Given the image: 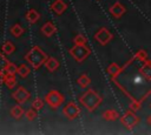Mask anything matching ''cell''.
Returning <instances> with one entry per match:
<instances>
[{"mask_svg": "<svg viewBox=\"0 0 151 135\" xmlns=\"http://www.w3.org/2000/svg\"><path fill=\"white\" fill-rule=\"evenodd\" d=\"M64 115L68 119V120H73L76 117H78V115L80 114V108L74 103V102H68L64 109H63Z\"/></svg>", "mask_w": 151, "mask_h": 135, "instance_id": "52a82bcc", "label": "cell"}, {"mask_svg": "<svg viewBox=\"0 0 151 135\" xmlns=\"http://www.w3.org/2000/svg\"><path fill=\"white\" fill-rule=\"evenodd\" d=\"M147 122H149V124L151 126V115H150V116L147 117Z\"/></svg>", "mask_w": 151, "mask_h": 135, "instance_id": "f546056e", "label": "cell"}, {"mask_svg": "<svg viewBox=\"0 0 151 135\" xmlns=\"http://www.w3.org/2000/svg\"><path fill=\"white\" fill-rule=\"evenodd\" d=\"M5 70H6V73L9 74V75H14L15 73H18V67H17L14 63H12V62H7Z\"/></svg>", "mask_w": 151, "mask_h": 135, "instance_id": "cb8c5ba5", "label": "cell"}, {"mask_svg": "<svg viewBox=\"0 0 151 135\" xmlns=\"http://www.w3.org/2000/svg\"><path fill=\"white\" fill-rule=\"evenodd\" d=\"M150 106H151V104H150Z\"/></svg>", "mask_w": 151, "mask_h": 135, "instance_id": "4dcf8cb0", "label": "cell"}, {"mask_svg": "<svg viewBox=\"0 0 151 135\" xmlns=\"http://www.w3.org/2000/svg\"><path fill=\"white\" fill-rule=\"evenodd\" d=\"M91 50L88 47H86V45H74L73 48H71L70 54L72 55V58L78 61V62H83L88 55H90Z\"/></svg>", "mask_w": 151, "mask_h": 135, "instance_id": "3957f363", "label": "cell"}, {"mask_svg": "<svg viewBox=\"0 0 151 135\" xmlns=\"http://www.w3.org/2000/svg\"><path fill=\"white\" fill-rule=\"evenodd\" d=\"M39 18H40V14H39L35 9H29V11L27 12V14H26V19L28 20L29 23L37 22V21L39 20Z\"/></svg>", "mask_w": 151, "mask_h": 135, "instance_id": "e0dca14e", "label": "cell"}, {"mask_svg": "<svg viewBox=\"0 0 151 135\" xmlns=\"http://www.w3.org/2000/svg\"><path fill=\"white\" fill-rule=\"evenodd\" d=\"M11 33H12L13 36L19 38V36L22 35V33H24V28H22L19 23H15V25L12 26V28H11Z\"/></svg>", "mask_w": 151, "mask_h": 135, "instance_id": "d6986e66", "label": "cell"}, {"mask_svg": "<svg viewBox=\"0 0 151 135\" xmlns=\"http://www.w3.org/2000/svg\"><path fill=\"white\" fill-rule=\"evenodd\" d=\"M32 107L34 108V109H37V110H39V109H41L42 107H44V102H42V100L41 99H35L33 102H32Z\"/></svg>", "mask_w": 151, "mask_h": 135, "instance_id": "83f0119b", "label": "cell"}, {"mask_svg": "<svg viewBox=\"0 0 151 135\" xmlns=\"http://www.w3.org/2000/svg\"><path fill=\"white\" fill-rule=\"evenodd\" d=\"M125 12H126V9H125V7H124L120 2H114V4L110 7V13H111L114 18H120Z\"/></svg>", "mask_w": 151, "mask_h": 135, "instance_id": "30bf717a", "label": "cell"}, {"mask_svg": "<svg viewBox=\"0 0 151 135\" xmlns=\"http://www.w3.org/2000/svg\"><path fill=\"white\" fill-rule=\"evenodd\" d=\"M7 62H8V61H6V60L0 55V75H1V72L5 70V68H6V66H5V65L1 66V63H7Z\"/></svg>", "mask_w": 151, "mask_h": 135, "instance_id": "f1b7e54d", "label": "cell"}, {"mask_svg": "<svg viewBox=\"0 0 151 135\" xmlns=\"http://www.w3.org/2000/svg\"><path fill=\"white\" fill-rule=\"evenodd\" d=\"M46 102L50 104L51 108H58L64 102V96L58 90H50L45 96Z\"/></svg>", "mask_w": 151, "mask_h": 135, "instance_id": "277c9868", "label": "cell"}, {"mask_svg": "<svg viewBox=\"0 0 151 135\" xmlns=\"http://www.w3.org/2000/svg\"><path fill=\"white\" fill-rule=\"evenodd\" d=\"M139 73L147 80L151 81V60H146L143 62V65L138 68Z\"/></svg>", "mask_w": 151, "mask_h": 135, "instance_id": "9c48e42d", "label": "cell"}, {"mask_svg": "<svg viewBox=\"0 0 151 135\" xmlns=\"http://www.w3.org/2000/svg\"><path fill=\"white\" fill-rule=\"evenodd\" d=\"M87 40L85 36H83L81 34H78L76 38H74V45H86Z\"/></svg>", "mask_w": 151, "mask_h": 135, "instance_id": "484cf974", "label": "cell"}, {"mask_svg": "<svg viewBox=\"0 0 151 135\" xmlns=\"http://www.w3.org/2000/svg\"><path fill=\"white\" fill-rule=\"evenodd\" d=\"M25 114V110H24V108L20 106V104H17V106H14V107H12V109H11V115L14 117V119H20L22 115Z\"/></svg>", "mask_w": 151, "mask_h": 135, "instance_id": "2e32d148", "label": "cell"}, {"mask_svg": "<svg viewBox=\"0 0 151 135\" xmlns=\"http://www.w3.org/2000/svg\"><path fill=\"white\" fill-rule=\"evenodd\" d=\"M140 107H142V102L140 101H131L130 102V106H129V108L131 109V110H133V112H136V110H139L140 109Z\"/></svg>", "mask_w": 151, "mask_h": 135, "instance_id": "4316f807", "label": "cell"}, {"mask_svg": "<svg viewBox=\"0 0 151 135\" xmlns=\"http://www.w3.org/2000/svg\"><path fill=\"white\" fill-rule=\"evenodd\" d=\"M133 58H134L137 61L144 62V61H146V60H147V53H146L144 49H139V50H137V52L134 53Z\"/></svg>", "mask_w": 151, "mask_h": 135, "instance_id": "ffe728a7", "label": "cell"}, {"mask_svg": "<svg viewBox=\"0 0 151 135\" xmlns=\"http://www.w3.org/2000/svg\"><path fill=\"white\" fill-rule=\"evenodd\" d=\"M12 96H13V99H14L19 104H22V103H25V102L29 99L31 94H29V92H28L26 88H24V87H18V88L13 92Z\"/></svg>", "mask_w": 151, "mask_h": 135, "instance_id": "ba28073f", "label": "cell"}, {"mask_svg": "<svg viewBox=\"0 0 151 135\" xmlns=\"http://www.w3.org/2000/svg\"><path fill=\"white\" fill-rule=\"evenodd\" d=\"M103 117L106 121H116L117 119H119V114L114 109H107L103 113Z\"/></svg>", "mask_w": 151, "mask_h": 135, "instance_id": "4fadbf2b", "label": "cell"}, {"mask_svg": "<svg viewBox=\"0 0 151 135\" xmlns=\"http://www.w3.org/2000/svg\"><path fill=\"white\" fill-rule=\"evenodd\" d=\"M29 68L24 63V65H20L19 67H18V74L21 76V77H26L28 74H29Z\"/></svg>", "mask_w": 151, "mask_h": 135, "instance_id": "603a6c76", "label": "cell"}, {"mask_svg": "<svg viewBox=\"0 0 151 135\" xmlns=\"http://www.w3.org/2000/svg\"><path fill=\"white\" fill-rule=\"evenodd\" d=\"M120 122L122 124L127 128V129H132L134 126H137V123L139 122V117L133 113V110H127L125 112V114L120 117Z\"/></svg>", "mask_w": 151, "mask_h": 135, "instance_id": "5b68a950", "label": "cell"}, {"mask_svg": "<svg viewBox=\"0 0 151 135\" xmlns=\"http://www.w3.org/2000/svg\"><path fill=\"white\" fill-rule=\"evenodd\" d=\"M80 103L90 112H93L96 108H98V106L101 103V97L100 95L94 92L93 89H88L86 90L81 96H80Z\"/></svg>", "mask_w": 151, "mask_h": 135, "instance_id": "6da1fadb", "label": "cell"}, {"mask_svg": "<svg viewBox=\"0 0 151 135\" xmlns=\"http://www.w3.org/2000/svg\"><path fill=\"white\" fill-rule=\"evenodd\" d=\"M77 82H78V85L80 86V87H83V88H85V87H87L90 83H91V80H90V77L87 76V75H85V74H83V75H80L79 77H78V80H77Z\"/></svg>", "mask_w": 151, "mask_h": 135, "instance_id": "44dd1931", "label": "cell"}, {"mask_svg": "<svg viewBox=\"0 0 151 135\" xmlns=\"http://www.w3.org/2000/svg\"><path fill=\"white\" fill-rule=\"evenodd\" d=\"M37 109H34L33 107H32V109H28L26 113H25V115H26V119L28 120V121H32V120H34L35 117H37V112H35Z\"/></svg>", "mask_w": 151, "mask_h": 135, "instance_id": "d4e9b609", "label": "cell"}, {"mask_svg": "<svg viewBox=\"0 0 151 135\" xmlns=\"http://www.w3.org/2000/svg\"><path fill=\"white\" fill-rule=\"evenodd\" d=\"M14 49H15V47H14V45H13L11 41H6V42L2 45V52H4L5 54H12V53L14 52Z\"/></svg>", "mask_w": 151, "mask_h": 135, "instance_id": "7402d4cb", "label": "cell"}, {"mask_svg": "<svg viewBox=\"0 0 151 135\" xmlns=\"http://www.w3.org/2000/svg\"><path fill=\"white\" fill-rule=\"evenodd\" d=\"M66 4L63 1V0H55L53 4H52V11L57 14H61L65 9H66Z\"/></svg>", "mask_w": 151, "mask_h": 135, "instance_id": "7c38bea8", "label": "cell"}, {"mask_svg": "<svg viewBox=\"0 0 151 135\" xmlns=\"http://www.w3.org/2000/svg\"><path fill=\"white\" fill-rule=\"evenodd\" d=\"M25 59L31 63V66H32L33 68L37 69V68H39L40 66H42V65L46 62V60H47L48 58H47L46 53H45L40 47L34 46V47L26 54Z\"/></svg>", "mask_w": 151, "mask_h": 135, "instance_id": "7a4b0ae2", "label": "cell"}, {"mask_svg": "<svg viewBox=\"0 0 151 135\" xmlns=\"http://www.w3.org/2000/svg\"><path fill=\"white\" fill-rule=\"evenodd\" d=\"M4 81L6 83V86L9 88V89H13L17 85V80L14 77V75H9V74H6V76L4 77Z\"/></svg>", "mask_w": 151, "mask_h": 135, "instance_id": "ac0fdd59", "label": "cell"}, {"mask_svg": "<svg viewBox=\"0 0 151 135\" xmlns=\"http://www.w3.org/2000/svg\"><path fill=\"white\" fill-rule=\"evenodd\" d=\"M45 67H46L47 70L54 72V70H57V68L59 67V61H58L57 59H54V58H48V59L46 60V62H45Z\"/></svg>", "mask_w": 151, "mask_h": 135, "instance_id": "5bb4252c", "label": "cell"}, {"mask_svg": "<svg viewBox=\"0 0 151 135\" xmlns=\"http://www.w3.org/2000/svg\"><path fill=\"white\" fill-rule=\"evenodd\" d=\"M94 39L100 43V45H106V43H109L112 39H113V34L107 29V28H105V27H103V28H100L96 34H94Z\"/></svg>", "mask_w": 151, "mask_h": 135, "instance_id": "8992f818", "label": "cell"}, {"mask_svg": "<svg viewBox=\"0 0 151 135\" xmlns=\"http://www.w3.org/2000/svg\"><path fill=\"white\" fill-rule=\"evenodd\" d=\"M125 69V66H123V67H119L117 63H111L109 67H107V73L112 76V77H117L123 70Z\"/></svg>", "mask_w": 151, "mask_h": 135, "instance_id": "8fae6325", "label": "cell"}, {"mask_svg": "<svg viewBox=\"0 0 151 135\" xmlns=\"http://www.w3.org/2000/svg\"><path fill=\"white\" fill-rule=\"evenodd\" d=\"M41 32L44 33V35L51 36V35H53V33L55 32V26H54L52 22H46V23H44V26L41 27Z\"/></svg>", "mask_w": 151, "mask_h": 135, "instance_id": "9a60e30c", "label": "cell"}]
</instances>
